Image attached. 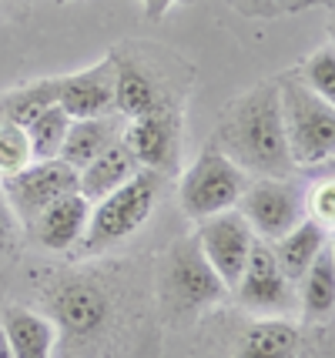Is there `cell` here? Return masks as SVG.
Wrapping results in <instances>:
<instances>
[{"mask_svg": "<svg viewBox=\"0 0 335 358\" xmlns=\"http://www.w3.org/2000/svg\"><path fill=\"white\" fill-rule=\"evenodd\" d=\"M248 181L252 174H245L231 157L211 144L185 168L178 181V204L192 221H205L211 215L231 211L245 194Z\"/></svg>", "mask_w": 335, "mask_h": 358, "instance_id": "5", "label": "cell"}, {"mask_svg": "<svg viewBox=\"0 0 335 358\" xmlns=\"http://www.w3.org/2000/svg\"><path fill=\"white\" fill-rule=\"evenodd\" d=\"M329 245V228H322L319 221L312 218H302L288 234H282L278 241H271V251H275V262L282 268L292 285H299L308 265L315 262V255Z\"/></svg>", "mask_w": 335, "mask_h": 358, "instance_id": "20", "label": "cell"}, {"mask_svg": "<svg viewBox=\"0 0 335 358\" xmlns=\"http://www.w3.org/2000/svg\"><path fill=\"white\" fill-rule=\"evenodd\" d=\"M231 292H235L241 308H248L258 318H288V312L299 308L295 285L282 275L269 241H255L252 245L248 265H245L238 285Z\"/></svg>", "mask_w": 335, "mask_h": 358, "instance_id": "8", "label": "cell"}, {"mask_svg": "<svg viewBox=\"0 0 335 358\" xmlns=\"http://www.w3.org/2000/svg\"><path fill=\"white\" fill-rule=\"evenodd\" d=\"M121 127L124 117L108 114V117H84V121H71L67 127V138L61 144V161L67 168L80 171L84 164H91L101 151H108L114 141H121Z\"/></svg>", "mask_w": 335, "mask_h": 358, "instance_id": "16", "label": "cell"}, {"mask_svg": "<svg viewBox=\"0 0 335 358\" xmlns=\"http://www.w3.org/2000/svg\"><path fill=\"white\" fill-rule=\"evenodd\" d=\"M121 141L144 171L171 174L181 157V121L175 108H161L131 117L121 127Z\"/></svg>", "mask_w": 335, "mask_h": 358, "instance_id": "11", "label": "cell"}, {"mask_svg": "<svg viewBox=\"0 0 335 358\" xmlns=\"http://www.w3.org/2000/svg\"><path fill=\"white\" fill-rule=\"evenodd\" d=\"M67 127H71V117H67V110L61 108V104H50L48 110H41L31 124L24 127V131H27V141H31L34 161H50V157L61 155Z\"/></svg>", "mask_w": 335, "mask_h": 358, "instance_id": "22", "label": "cell"}, {"mask_svg": "<svg viewBox=\"0 0 335 358\" xmlns=\"http://www.w3.org/2000/svg\"><path fill=\"white\" fill-rule=\"evenodd\" d=\"M218 151L228 155L245 174L258 178H292L295 164L288 157L282 108H278V80H265L235 97L218 117Z\"/></svg>", "mask_w": 335, "mask_h": 358, "instance_id": "1", "label": "cell"}, {"mask_svg": "<svg viewBox=\"0 0 335 358\" xmlns=\"http://www.w3.org/2000/svg\"><path fill=\"white\" fill-rule=\"evenodd\" d=\"M111 61H114V114L117 117L131 121V117H141V114H151V110L175 108L168 101L164 84L138 57H124L121 50H114Z\"/></svg>", "mask_w": 335, "mask_h": 358, "instance_id": "13", "label": "cell"}, {"mask_svg": "<svg viewBox=\"0 0 335 358\" xmlns=\"http://www.w3.org/2000/svg\"><path fill=\"white\" fill-rule=\"evenodd\" d=\"M17 224H20V221L14 218V211L7 208V201H3V191H0V255L14 251V245H17Z\"/></svg>", "mask_w": 335, "mask_h": 358, "instance_id": "26", "label": "cell"}, {"mask_svg": "<svg viewBox=\"0 0 335 358\" xmlns=\"http://www.w3.org/2000/svg\"><path fill=\"white\" fill-rule=\"evenodd\" d=\"M87 218H91V201L80 191H71L64 198H57L54 204H48L31 221V231L48 251H67L84 238Z\"/></svg>", "mask_w": 335, "mask_h": 358, "instance_id": "15", "label": "cell"}, {"mask_svg": "<svg viewBox=\"0 0 335 358\" xmlns=\"http://www.w3.org/2000/svg\"><path fill=\"white\" fill-rule=\"evenodd\" d=\"M144 3V10H148V17H161V14H168L175 3H185V0H141Z\"/></svg>", "mask_w": 335, "mask_h": 358, "instance_id": "28", "label": "cell"}, {"mask_svg": "<svg viewBox=\"0 0 335 358\" xmlns=\"http://www.w3.org/2000/svg\"><path fill=\"white\" fill-rule=\"evenodd\" d=\"M50 104H57V78L34 80V84H24V87H14V91L0 94V121L27 127L34 117H37L41 110H48Z\"/></svg>", "mask_w": 335, "mask_h": 358, "instance_id": "21", "label": "cell"}, {"mask_svg": "<svg viewBox=\"0 0 335 358\" xmlns=\"http://www.w3.org/2000/svg\"><path fill=\"white\" fill-rule=\"evenodd\" d=\"M295 301H299V312L308 325H319V322H329L335 308V251L332 245L315 255V262L308 265L302 278H299V292H295Z\"/></svg>", "mask_w": 335, "mask_h": 358, "instance_id": "17", "label": "cell"}, {"mask_svg": "<svg viewBox=\"0 0 335 358\" xmlns=\"http://www.w3.org/2000/svg\"><path fill=\"white\" fill-rule=\"evenodd\" d=\"M235 10L248 17H269V14H278V0H228Z\"/></svg>", "mask_w": 335, "mask_h": 358, "instance_id": "27", "label": "cell"}, {"mask_svg": "<svg viewBox=\"0 0 335 358\" xmlns=\"http://www.w3.org/2000/svg\"><path fill=\"white\" fill-rule=\"evenodd\" d=\"M299 80H302L312 94H319V97H325V101L335 104V50H332V41L325 47H319V50L302 64Z\"/></svg>", "mask_w": 335, "mask_h": 358, "instance_id": "24", "label": "cell"}, {"mask_svg": "<svg viewBox=\"0 0 335 358\" xmlns=\"http://www.w3.org/2000/svg\"><path fill=\"white\" fill-rule=\"evenodd\" d=\"M138 171H141V164L124 148V141H114L108 151H101L91 164H84L78 171V191L94 204L104 194H111L114 187H121L128 178H134Z\"/></svg>", "mask_w": 335, "mask_h": 358, "instance_id": "18", "label": "cell"}, {"mask_svg": "<svg viewBox=\"0 0 335 358\" xmlns=\"http://www.w3.org/2000/svg\"><path fill=\"white\" fill-rule=\"evenodd\" d=\"M305 218L319 221L322 228L332 231V221H335V185H332V178H325V181H315V185H312L308 198H305Z\"/></svg>", "mask_w": 335, "mask_h": 358, "instance_id": "25", "label": "cell"}, {"mask_svg": "<svg viewBox=\"0 0 335 358\" xmlns=\"http://www.w3.org/2000/svg\"><path fill=\"white\" fill-rule=\"evenodd\" d=\"M235 211L245 218L258 241L271 245L305 218V198L288 178H258L248 181Z\"/></svg>", "mask_w": 335, "mask_h": 358, "instance_id": "7", "label": "cell"}, {"mask_svg": "<svg viewBox=\"0 0 335 358\" xmlns=\"http://www.w3.org/2000/svg\"><path fill=\"white\" fill-rule=\"evenodd\" d=\"M302 331L292 318H255L245 328L235 358H299Z\"/></svg>", "mask_w": 335, "mask_h": 358, "instance_id": "19", "label": "cell"}, {"mask_svg": "<svg viewBox=\"0 0 335 358\" xmlns=\"http://www.w3.org/2000/svg\"><path fill=\"white\" fill-rule=\"evenodd\" d=\"M158 178L161 174L141 168L121 187H114L111 194H104L101 201L91 204V218H87V228L80 238L84 251L114 248L134 231H141L144 221L155 211V201H158Z\"/></svg>", "mask_w": 335, "mask_h": 358, "instance_id": "4", "label": "cell"}, {"mask_svg": "<svg viewBox=\"0 0 335 358\" xmlns=\"http://www.w3.org/2000/svg\"><path fill=\"white\" fill-rule=\"evenodd\" d=\"M158 292L161 301L175 315L201 312V308H208V305H215V301H222L228 295V288L211 271V265L205 262V255H201L194 238H181L175 248L164 255Z\"/></svg>", "mask_w": 335, "mask_h": 358, "instance_id": "6", "label": "cell"}, {"mask_svg": "<svg viewBox=\"0 0 335 358\" xmlns=\"http://www.w3.org/2000/svg\"><path fill=\"white\" fill-rule=\"evenodd\" d=\"M31 161H34V151H31V141H27V131L0 121V181L20 174Z\"/></svg>", "mask_w": 335, "mask_h": 358, "instance_id": "23", "label": "cell"}, {"mask_svg": "<svg viewBox=\"0 0 335 358\" xmlns=\"http://www.w3.org/2000/svg\"><path fill=\"white\" fill-rule=\"evenodd\" d=\"M305 3H332V0H278V10H288V7H305Z\"/></svg>", "mask_w": 335, "mask_h": 358, "instance_id": "29", "label": "cell"}, {"mask_svg": "<svg viewBox=\"0 0 335 358\" xmlns=\"http://www.w3.org/2000/svg\"><path fill=\"white\" fill-rule=\"evenodd\" d=\"M0 308H3V275H0Z\"/></svg>", "mask_w": 335, "mask_h": 358, "instance_id": "31", "label": "cell"}, {"mask_svg": "<svg viewBox=\"0 0 335 358\" xmlns=\"http://www.w3.org/2000/svg\"><path fill=\"white\" fill-rule=\"evenodd\" d=\"M57 104L67 110L71 121L114 114V61L111 57L91 64L87 71L57 78Z\"/></svg>", "mask_w": 335, "mask_h": 358, "instance_id": "12", "label": "cell"}, {"mask_svg": "<svg viewBox=\"0 0 335 358\" xmlns=\"http://www.w3.org/2000/svg\"><path fill=\"white\" fill-rule=\"evenodd\" d=\"M285 148L295 168H322L335 155V104L312 94L302 80H278Z\"/></svg>", "mask_w": 335, "mask_h": 358, "instance_id": "2", "label": "cell"}, {"mask_svg": "<svg viewBox=\"0 0 335 358\" xmlns=\"http://www.w3.org/2000/svg\"><path fill=\"white\" fill-rule=\"evenodd\" d=\"M198 248L205 255V262L211 265V271L222 278V285L231 292L238 285L241 271L248 265V255H252V245L258 238L252 234V228L245 224L238 211H222V215H211V218L201 221V228L194 234Z\"/></svg>", "mask_w": 335, "mask_h": 358, "instance_id": "10", "label": "cell"}, {"mask_svg": "<svg viewBox=\"0 0 335 358\" xmlns=\"http://www.w3.org/2000/svg\"><path fill=\"white\" fill-rule=\"evenodd\" d=\"M3 191V201L14 211V218L20 224L31 228V221L54 204L57 198H64L71 191H78V171L67 168L61 157H50V161H31L27 168L7 181H0Z\"/></svg>", "mask_w": 335, "mask_h": 358, "instance_id": "9", "label": "cell"}, {"mask_svg": "<svg viewBox=\"0 0 335 358\" xmlns=\"http://www.w3.org/2000/svg\"><path fill=\"white\" fill-rule=\"evenodd\" d=\"M0 358H10V348H7V342H3V335H0Z\"/></svg>", "mask_w": 335, "mask_h": 358, "instance_id": "30", "label": "cell"}, {"mask_svg": "<svg viewBox=\"0 0 335 358\" xmlns=\"http://www.w3.org/2000/svg\"><path fill=\"white\" fill-rule=\"evenodd\" d=\"M50 322L57 325V342L91 345L111 325V295L94 275H61L48 292Z\"/></svg>", "mask_w": 335, "mask_h": 358, "instance_id": "3", "label": "cell"}, {"mask_svg": "<svg viewBox=\"0 0 335 358\" xmlns=\"http://www.w3.org/2000/svg\"><path fill=\"white\" fill-rule=\"evenodd\" d=\"M0 335L10 348V358H54L61 345L50 315H41L24 305H7V301L0 308Z\"/></svg>", "mask_w": 335, "mask_h": 358, "instance_id": "14", "label": "cell"}]
</instances>
